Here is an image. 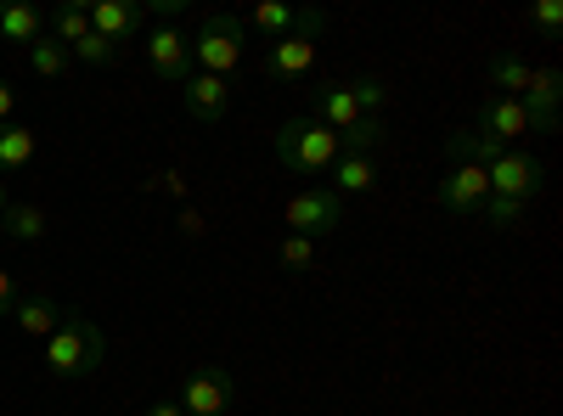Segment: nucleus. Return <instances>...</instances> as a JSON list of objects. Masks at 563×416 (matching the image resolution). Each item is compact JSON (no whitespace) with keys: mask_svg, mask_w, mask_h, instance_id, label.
<instances>
[{"mask_svg":"<svg viewBox=\"0 0 563 416\" xmlns=\"http://www.w3.org/2000/svg\"><path fill=\"white\" fill-rule=\"evenodd\" d=\"M102 355H108V338H102L97 321L63 310L57 333L45 338V372H52V378H90L102 366Z\"/></svg>","mask_w":563,"mask_h":416,"instance_id":"f257e3e1","label":"nucleus"},{"mask_svg":"<svg viewBox=\"0 0 563 416\" xmlns=\"http://www.w3.org/2000/svg\"><path fill=\"white\" fill-rule=\"evenodd\" d=\"M276 158L288 164L294 175H327L339 164V135L327 130L321 119L299 113V119H288L276 130Z\"/></svg>","mask_w":563,"mask_h":416,"instance_id":"f03ea898","label":"nucleus"},{"mask_svg":"<svg viewBox=\"0 0 563 416\" xmlns=\"http://www.w3.org/2000/svg\"><path fill=\"white\" fill-rule=\"evenodd\" d=\"M243 18H231V12H209L192 34V68L198 74H214V79H231V68L243 63Z\"/></svg>","mask_w":563,"mask_h":416,"instance_id":"7ed1b4c3","label":"nucleus"},{"mask_svg":"<svg viewBox=\"0 0 563 416\" xmlns=\"http://www.w3.org/2000/svg\"><path fill=\"white\" fill-rule=\"evenodd\" d=\"M321 29H327V12H321V7L299 12L294 34L271 40V57H265V79H276V85H294V79H305V74L316 68V34H321Z\"/></svg>","mask_w":563,"mask_h":416,"instance_id":"20e7f679","label":"nucleus"},{"mask_svg":"<svg viewBox=\"0 0 563 416\" xmlns=\"http://www.w3.org/2000/svg\"><path fill=\"white\" fill-rule=\"evenodd\" d=\"M231 400H238V378L225 372V366H214V360H203V366H192L186 372V383H180V411L186 416H225L231 411Z\"/></svg>","mask_w":563,"mask_h":416,"instance_id":"39448f33","label":"nucleus"},{"mask_svg":"<svg viewBox=\"0 0 563 416\" xmlns=\"http://www.w3.org/2000/svg\"><path fill=\"white\" fill-rule=\"evenodd\" d=\"M282 220H288L294 237H333V231L344 225V198L333 187H310L299 198H288V209H282Z\"/></svg>","mask_w":563,"mask_h":416,"instance_id":"423d86ee","label":"nucleus"},{"mask_svg":"<svg viewBox=\"0 0 563 416\" xmlns=\"http://www.w3.org/2000/svg\"><path fill=\"white\" fill-rule=\"evenodd\" d=\"M485 180H490V198L530 203V198L547 187V169H541V158H530V153H519V147H507V153L485 169Z\"/></svg>","mask_w":563,"mask_h":416,"instance_id":"0eeeda50","label":"nucleus"},{"mask_svg":"<svg viewBox=\"0 0 563 416\" xmlns=\"http://www.w3.org/2000/svg\"><path fill=\"white\" fill-rule=\"evenodd\" d=\"M147 68L164 79V85H186V79H192L198 68H192V40H186L175 23H158L153 34H147Z\"/></svg>","mask_w":563,"mask_h":416,"instance_id":"6e6552de","label":"nucleus"},{"mask_svg":"<svg viewBox=\"0 0 563 416\" xmlns=\"http://www.w3.org/2000/svg\"><path fill=\"white\" fill-rule=\"evenodd\" d=\"M474 130H479V135H490V142H501V147H512V142H525V135H536V130H530L525 102H512V97H485V102H479Z\"/></svg>","mask_w":563,"mask_h":416,"instance_id":"1a4fd4ad","label":"nucleus"},{"mask_svg":"<svg viewBox=\"0 0 563 416\" xmlns=\"http://www.w3.org/2000/svg\"><path fill=\"white\" fill-rule=\"evenodd\" d=\"M490 198V180H485V169H467V164H451L445 175H440V209L445 214H479V203Z\"/></svg>","mask_w":563,"mask_h":416,"instance_id":"9d476101","label":"nucleus"},{"mask_svg":"<svg viewBox=\"0 0 563 416\" xmlns=\"http://www.w3.org/2000/svg\"><path fill=\"white\" fill-rule=\"evenodd\" d=\"M180 108L192 113L198 124H220L231 113V85L214 79V74H192V79L180 85Z\"/></svg>","mask_w":563,"mask_h":416,"instance_id":"9b49d317","label":"nucleus"},{"mask_svg":"<svg viewBox=\"0 0 563 416\" xmlns=\"http://www.w3.org/2000/svg\"><path fill=\"white\" fill-rule=\"evenodd\" d=\"M525 113H530V130L552 135L558 130V102H563V74L558 68H536L530 74V90H525Z\"/></svg>","mask_w":563,"mask_h":416,"instance_id":"f8f14e48","label":"nucleus"},{"mask_svg":"<svg viewBox=\"0 0 563 416\" xmlns=\"http://www.w3.org/2000/svg\"><path fill=\"white\" fill-rule=\"evenodd\" d=\"M310 119H321L333 135H344L355 119H366L361 108H355V97H350V85H339V79H321V85H310Z\"/></svg>","mask_w":563,"mask_h":416,"instance_id":"ddd939ff","label":"nucleus"},{"mask_svg":"<svg viewBox=\"0 0 563 416\" xmlns=\"http://www.w3.org/2000/svg\"><path fill=\"white\" fill-rule=\"evenodd\" d=\"M85 12H90V34H102L108 45H124L141 29V7H135V0H97V7H85Z\"/></svg>","mask_w":563,"mask_h":416,"instance_id":"4468645a","label":"nucleus"},{"mask_svg":"<svg viewBox=\"0 0 563 416\" xmlns=\"http://www.w3.org/2000/svg\"><path fill=\"white\" fill-rule=\"evenodd\" d=\"M57 321H63V310L52 304V299H23V304H12V327L23 333V338H34V344H45V338H52L57 333Z\"/></svg>","mask_w":563,"mask_h":416,"instance_id":"2eb2a0df","label":"nucleus"},{"mask_svg":"<svg viewBox=\"0 0 563 416\" xmlns=\"http://www.w3.org/2000/svg\"><path fill=\"white\" fill-rule=\"evenodd\" d=\"M501 153H507V147L490 142V135H479V130H456L451 142H445V158H451V164H467V169H490Z\"/></svg>","mask_w":563,"mask_h":416,"instance_id":"dca6fc26","label":"nucleus"},{"mask_svg":"<svg viewBox=\"0 0 563 416\" xmlns=\"http://www.w3.org/2000/svg\"><path fill=\"white\" fill-rule=\"evenodd\" d=\"M0 40H12V45H34V40H45V18H40V7H29V0H7V7H0Z\"/></svg>","mask_w":563,"mask_h":416,"instance_id":"f3484780","label":"nucleus"},{"mask_svg":"<svg viewBox=\"0 0 563 416\" xmlns=\"http://www.w3.org/2000/svg\"><path fill=\"white\" fill-rule=\"evenodd\" d=\"M327 175H333L339 198H366L372 187H378V164H372V158H339Z\"/></svg>","mask_w":563,"mask_h":416,"instance_id":"a211bd4d","label":"nucleus"},{"mask_svg":"<svg viewBox=\"0 0 563 416\" xmlns=\"http://www.w3.org/2000/svg\"><path fill=\"white\" fill-rule=\"evenodd\" d=\"M34 164V130L29 124H0V175H23Z\"/></svg>","mask_w":563,"mask_h":416,"instance_id":"6ab92c4d","label":"nucleus"},{"mask_svg":"<svg viewBox=\"0 0 563 416\" xmlns=\"http://www.w3.org/2000/svg\"><path fill=\"white\" fill-rule=\"evenodd\" d=\"M530 63H519V57H512V52H496L490 57V90H496V97H512V102H519L525 97V90H530Z\"/></svg>","mask_w":563,"mask_h":416,"instance_id":"aec40b11","label":"nucleus"},{"mask_svg":"<svg viewBox=\"0 0 563 416\" xmlns=\"http://www.w3.org/2000/svg\"><path fill=\"white\" fill-rule=\"evenodd\" d=\"M384 135H389V130H384V119H372V113H366V119H355V124L339 135V158H372V153L384 147Z\"/></svg>","mask_w":563,"mask_h":416,"instance_id":"412c9836","label":"nucleus"},{"mask_svg":"<svg viewBox=\"0 0 563 416\" xmlns=\"http://www.w3.org/2000/svg\"><path fill=\"white\" fill-rule=\"evenodd\" d=\"M299 12L294 7H282V0H260V7L243 18V29H254L260 40H282V34H294Z\"/></svg>","mask_w":563,"mask_h":416,"instance_id":"4be33fe9","label":"nucleus"},{"mask_svg":"<svg viewBox=\"0 0 563 416\" xmlns=\"http://www.w3.org/2000/svg\"><path fill=\"white\" fill-rule=\"evenodd\" d=\"M0 231H7L12 243H40V237H45V209H40V203H7V214H0Z\"/></svg>","mask_w":563,"mask_h":416,"instance_id":"5701e85b","label":"nucleus"},{"mask_svg":"<svg viewBox=\"0 0 563 416\" xmlns=\"http://www.w3.org/2000/svg\"><path fill=\"white\" fill-rule=\"evenodd\" d=\"M68 63H74V57H68V45H57L52 34L29 45V68H34L40 79H63V74H68Z\"/></svg>","mask_w":563,"mask_h":416,"instance_id":"b1692460","label":"nucleus"},{"mask_svg":"<svg viewBox=\"0 0 563 416\" xmlns=\"http://www.w3.org/2000/svg\"><path fill=\"white\" fill-rule=\"evenodd\" d=\"M85 34H90V12H85V7H74V0H68V7L52 12V40H57V45H68V52H74Z\"/></svg>","mask_w":563,"mask_h":416,"instance_id":"393cba45","label":"nucleus"},{"mask_svg":"<svg viewBox=\"0 0 563 416\" xmlns=\"http://www.w3.org/2000/svg\"><path fill=\"white\" fill-rule=\"evenodd\" d=\"M350 97H355V108L361 113H372V119H384V102H389V85L384 79H350Z\"/></svg>","mask_w":563,"mask_h":416,"instance_id":"a878e982","label":"nucleus"},{"mask_svg":"<svg viewBox=\"0 0 563 416\" xmlns=\"http://www.w3.org/2000/svg\"><path fill=\"white\" fill-rule=\"evenodd\" d=\"M479 220L490 225V231H512L525 220V203H512V198H485L479 203Z\"/></svg>","mask_w":563,"mask_h":416,"instance_id":"bb28decb","label":"nucleus"},{"mask_svg":"<svg viewBox=\"0 0 563 416\" xmlns=\"http://www.w3.org/2000/svg\"><path fill=\"white\" fill-rule=\"evenodd\" d=\"M68 57H79V63H90V68H108L113 57H119V45H108L102 34H85L79 45H74V52Z\"/></svg>","mask_w":563,"mask_h":416,"instance_id":"cd10ccee","label":"nucleus"},{"mask_svg":"<svg viewBox=\"0 0 563 416\" xmlns=\"http://www.w3.org/2000/svg\"><path fill=\"white\" fill-rule=\"evenodd\" d=\"M282 265L305 276V270L316 265V243H310V237H294V231H288V243H282Z\"/></svg>","mask_w":563,"mask_h":416,"instance_id":"c85d7f7f","label":"nucleus"},{"mask_svg":"<svg viewBox=\"0 0 563 416\" xmlns=\"http://www.w3.org/2000/svg\"><path fill=\"white\" fill-rule=\"evenodd\" d=\"M530 23H536L547 40H558V29H563V7H558V0H536V7H530Z\"/></svg>","mask_w":563,"mask_h":416,"instance_id":"c756f323","label":"nucleus"},{"mask_svg":"<svg viewBox=\"0 0 563 416\" xmlns=\"http://www.w3.org/2000/svg\"><path fill=\"white\" fill-rule=\"evenodd\" d=\"M12 304H18V293H12V270H0V321H12Z\"/></svg>","mask_w":563,"mask_h":416,"instance_id":"7c9ffc66","label":"nucleus"},{"mask_svg":"<svg viewBox=\"0 0 563 416\" xmlns=\"http://www.w3.org/2000/svg\"><path fill=\"white\" fill-rule=\"evenodd\" d=\"M153 187H158V192H169V198H186V180H180L175 169H169V175H153Z\"/></svg>","mask_w":563,"mask_h":416,"instance_id":"2f4dec72","label":"nucleus"},{"mask_svg":"<svg viewBox=\"0 0 563 416\" xmlns=\"http://www.w3.org/2000/svg\"><path fill=\"white\" fill-rule=\"evenodd\" d=\"M147 7H153V12L164 18V23H175V18L186 12V0H147Z\"/></svg>","mask_w":563,"mask_h":416,"instance_id":"473e14b6","label":"nucleus"},{"mask_svg":"<svg viewBox=\"0 0 563 416\" xmlns=\"http://www.w3.org/2000/svg\"><path fill=\"white\" fill-rule=\"evenodd\" d=\"M12 108H18V90L0 79V124H12Z\"/></svg>","mask_w":563,"mask_h":416,"instance_id":"72a5a7b5","label":"nucleus"},{"mask_svg":"<svg viewBox=\"0 0 563 416\" xmlns=\"http://www.w3.org/2000/svg\"><path fill=\"white\" fill-rule=\"evenodd\" d=\"M180 225H186V237H203V214L186 209V214H180Z\"/></svg>","mask_w":563,"mask_h":416,"instance_id":"f704fd0d","label":"nucleus"},{"mask_svg":"<svg viewBox=\"0 0 563 416\" xmlns=\"http://www.w3.org/2000/svg\"><path fill=\"white\" fill-rule=\"evenodd\" d=\"M147 416H186L175 400H158V405H147Z\"/></svg>","mask_w":563,"mask_h":416,"instance_id":"c9c22d12","label":"nucleus"},{"mask_svg":"<svg viewBox=\"0 0 563 416\" xmlns=\"http://www.w3.org/2000/svg\"><path fill=\"white\" fill-rule=\"evenodd\" d=\"M7 203H12V198H7V180H0V214H7Z\"/></svg>","mask_w":563,"mask_h":416,"instance_id":"e433bc0d","label":"nucleus"}]
</instances>
